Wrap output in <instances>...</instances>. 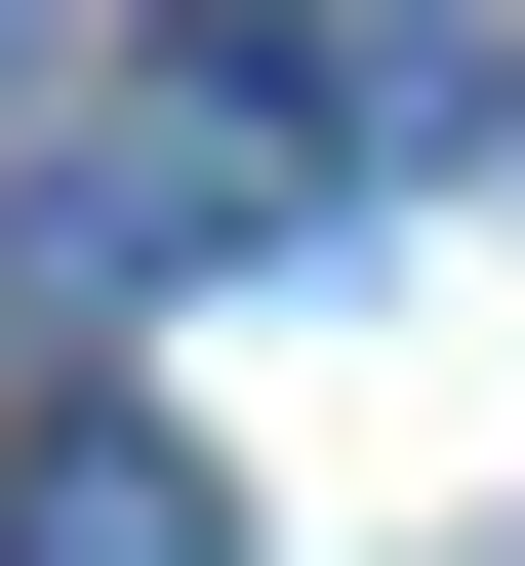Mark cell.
Returning <instances> with one entry per match:
<instances>
[{
  "label": "cell",
  "instance_id": "obj_1",
  "mask_svg": "<svg viewBox=\"0 0 525 566\" xmlns=\"http://www.w3.org/2000/svg\"><path fill=\"white\" fill-rule=\"evenodd\" d=\"M283 202H324V163H283V41H202L162 122H82V163H41V283H82V324H122V283H243Z\"/></svg>",
  "mask_w": 525,
  "mask_h": 566
},
{
  "label": "cell",
  "instance_id": "obj_2",
  "mask_svg": "<svg viewBox=\"0 0 525 566\" xmlns=\"http://www.w3.org/2000/svg\"><path fill=\"white\" fill-rule=\"evenodd\" d=\"M0 566H243V485H202V446H162V405H82V446L0 485Z\"/></svg>",
  "mask_w": 525,
  "mask_h": 566
},
{
  "label": "cell",
  "instance_id": "obj_3",
  "mask_svg": "<svg viewBox=\"0 0 525 566\" xmlns=\"http://www.w3.org/2000/svg\"><path fill=\"white\" fill-rule=\"evenodd\" d=\"M0 82H41V0H0Z\"/></svg>",
  "mask_w": 525,
  "mask_h": 566
}]
</instances>
